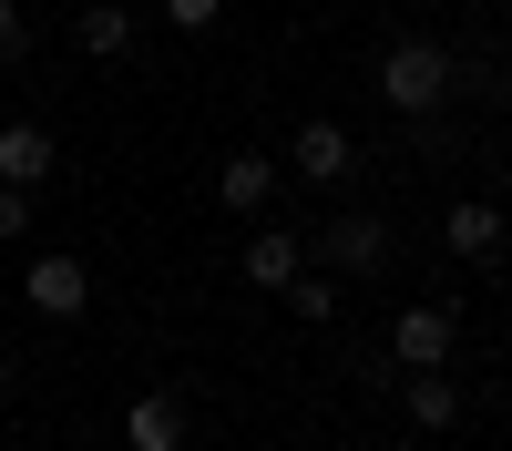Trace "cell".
I'll use <instances>...</instances> for the list:
<instances>
[{"label": "cell", "instance_id": "6", "mask_svg": "<svg viewBox=\"0 0 512 451\" xmlns=\"http://www.w3.org/2000/svg\"><path fill=\"white\" fill-rule=\"evenodd\" d=\"M21 298H31V318H82V308H93V267H82V257H31Z\"/></svg>", "mask_w": 512, "mask_h": 451}, {"label": "cell", "instance_id": "9", "mask_svg": "<svg viewBox=\"0 0 512 451\" xmlns=\"http://www.w3.org/2000/svg\"><path fill=\"white\" fill-rule=\"evenodd\" d=\"M123 451H185V400L175 390H134V410H123Z\"/></svg>", "mask_w": 512, "mask_h": 451}, {"label": "cell", "instance_id": "16", "mask_svg": "<svg viewBox=\"0 0 512 451\" xmlns=\"http://www.w3.org/2000/svg\"><path fill=\"white\" fill-rule=\"evenodd\" d=\"M31 52V11H21V0H0V62H21Z\"/></svg>", "mask_w": 512, "mask_h": 451}, {"label": "cell", "instance_id": "7", "mask_svg": "<svg viewBox=\"0 0 512 451\" xmlns=\"http://www.w3.org/2000/svg\"><path fill=\"white\" fill-rule=\"evenodd\" d=\"M297 267H308V236H297V226H256V236H246V257H236V277L256 287V298H277Z\"/></svg>", "mask_w": 512, "mask_h": 451}, {"label": "cell", "instance_id": "3", "mask_svg": "<svg viewBox=\"0 0 512 451\" xmlns=\"http://www.w3.org/2000/svg\"><path fill=\"white\" fill-rule=\"evenodd\" d=\"M308 267H328V277H379V267H390V226H379L369 205H338V216L318 226V246H308Z\"/></svg>", "mask_w": 512, "mask_h": 451}, {"label": "cell", "instance_id": "4", "mask_svg": "<svg viewBox=\"0 0 512 451\" xmlns=\"http://www.w3.org/2000/svg\"><path fill=\"white\" fill-rule=\"evenodd\" d=\"M349 164H359V134H349V123L308 113V123H297V134H287V175H297V185H338V175H349Z\"/></svg>", "mask_w": 512, "mask_h": 451}, {"label": "cell", "instance_id": "8", "mask_svg": "<svg viewBox=\"0 0 512 451\" xmlns=\"http://www.w3.org/2000/svg\"><path fill=\"white\" fill-rule=\"evenodd\" d=\"M52 164H62V144H52V123H0V185H52Z\"/></svg>", "mask_w": 512, "mask_h": 451}, {"label": "cell", "instance_id": "12", "mask_svg": "<svg viewBox=\"0 0 512 451\" xmlns=\"http://www.w3.org/2000/svg\"><path fill=\"white\" fill-rule=\"evenodd\" d=\"M72 31H82V52H93V62H123V52H134V11H123V0H82Z\"/></svg>", "mask_w": 512, "mask_h": 451}, {"label": "cell", "instance_id": "1", "mask_svg": "<svg viewBox=\"0 0 512 451\" xmlns=\"http://www.w3.org/2000/svg\"><path fill=\"white\" fill-rule=\"evenodd\" d=\"M451 93H461V52H451V41L410 31V41H390V52H379V103H390V113L431 123V113H441Z\"/></svg>", "mask_w": 512, "mask_h": 451}, {"label": "cell", "instance_id": "13", "mask_svg": "<svg viewBox=\"0 0 512 451\" xmlns=\"http://www.w3.org/2000/svg\"><path fill=\"white\" fill-rule=\"evenodd\" d=\"M277 298H287V318H297V328H328V318H338V277H308V267H297Z\"/></svg>", "mask_w": 512, "mask_h": 451}, {"label": "cell", "instance_id": "2", "mask_svg": "<svg viewBox=\"0 0 512 451\" xmlns=\"http://www.w3.org/2000/svg\"><path fill=\"white\" fill-rule=\"evenodd\" d=\"M379 349H390V369H451V359H461V308H451V298H420V308L390 318V339H379Z\"/></svg>", "mask_w": 512, "mask_h": 451}, {"label": "cell", "instance_id": "15", "mask_svg": "<svg viewBox=\"0 0 512 451\" xmlns=\"http://www.w3.org/2000/svg\"><path fill=\"white\" fill-rule=\"evenodd\" d=\"M154 11L175 21V31H216V11H226V0H154Z\"/></svg>", "mask_w": 512, "mask_h": 451}, {"label": "cell", "instance_id": "10", "mask_svg": "<svg viewBox=\"0 0 512 451\" xmlns=\"http://www.w3.org/2000/svg\"><path fill=\"white\" fill-rule=\"evenodd\" d=\"M400 410L420 431H451L461 421V380H451V369H400Z\"/></svg>", "mask_w": 512, "mask_h": 451}, {"label": "cell", "instance_id": "5", "mask_svg": "<svg viewBox=\"0 0 512 451\" xmlns=\"http://www.w3.org/2000/svg\"><path fill=\"white\" fill-rule=\"evenodd\" d=\"M441 246H451L461 267H492L502 246H512V216H502L492 195H451V216H441Z\"/></svg>", "mask_w": 512, "mask_h": 451}, {"label": "cell", "instance_id": "17", "mask_svg": "<svg viewBox=\"0 0 512 451\" xmlns=\"http://www.w3.org/2000/svg\"><path fill=\"white\" fill-rule=\"evenodd\" d=\"M0 390H11V349H0Z\"/></svg>", "mask_w": 512, "mask_h": 451}, {"label": "cell", "instance_id": "11", "mask_svg": "<svg viewBox=\"0 0 512 451\" xmlns=\"http://www.w3.org/2000/svg\"><path fill=\"white\" fill-rule=\"evenodd\" d=\"M216 205H226V216H267V205H277V164H267V154H226Z\"/></svg>", "mask_w": 512, "mask_h": 451}, {"label": "cell", "instance_id": "14", "mask_svg": "<svg viewBox=\"0 0 512 451\" xmlns=\"http://www.w3.org/2000/svg\"><path fill=\"white\" fill-rule=\"evenodd\" d=\"M31 236V185H0V246Z\"/></svg>", "mask_w": 512, "mask_h": 451}]
</instances>
